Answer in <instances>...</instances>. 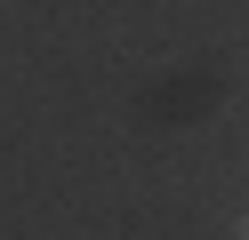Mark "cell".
Instances as JSON below:
<instances>
[{
	"mask_svg": "<svg viewBox=\"0 0 249 240\" xmlns=\"http://www.w3.org/2000/svg\"><path fill=\"white\" fill-rule=\"evenodd\" d=\"M233 240H249V208H241V216H233Z\"/></svg>",
	"mask_w": 249,
	"mask_h": 240,
	"instance_id": "obj_1",
	"label": "cell"
}]
</instances>
